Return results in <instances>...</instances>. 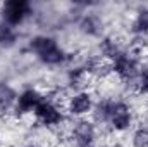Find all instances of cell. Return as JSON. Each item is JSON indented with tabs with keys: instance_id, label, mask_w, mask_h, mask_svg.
<instances>
[{
	"instance_id": "15",
	"label": "cell",
	"mask_w": 148,
	"mask_h": 147,
	"mask_svg": "<svg viewBox=\"0 0 148 147\" xmlns=\"http://www.w3.org/2000/svg\"><path fill=\"white\" fill-rule=\"evenodd\" d=\"M131 147H148V126L141 125L131 133Z\"/></svg>"
},
{
	"instance_id": "14",
	"label": "cell",
	"mask_w": 148,
	"mask_h": 147,
	"mask_svg": "<svg viewBox=\"0 0 148 147\" xmlns=\"http://www.w3.org/2000/svg\"><path fill=\"white\" fill-rule=\"evenodd\" d=\"M77 26H79V31L84 35H98L100 31V21L93 14H84Z\"/></svg>"
},
{
	"instance_id": "1",
	"label": "cell",
	"mask_w": 148,
	"mask_h": 147,
	"mask_svg": "<svg viewBox=\"0 0 148 147\" xmlns=\"http://www.w3.org/2000/svg\"><path fill=\"white\" fill-rule=\"evenodd\" d=\"M28 49L45 66H59V64L66 62V59H67L66 50L59 45V42L55 38L48 37V35L33 37L29 40V43H28Z\"/></svg>"
},
{
	"instance_id": "7",
	"label": "cell",
	"mask_w": 148,
	"mask_h": 147,
	"mask_svg": "<svg viewBox=\"0 0 148 147\" xmlns=\"http://www.w3.org/2000/svg\"><path fill=\"white\" fill-rule=\"evenodd\" d=\"M97 125L88 118L76 119L71 128V139L76 147H93L97 140Z\"/></svg>"
},
{
	"instance_id": "16",
	"label": "cell",
	"mask_w": 148,
	"mask_h": 147,
	"mask_svg": "<svg viewBox=\"0 0 148 147\" xmlns=\"http://www.w3.org/2000/svg\"><path fill=\"white\" fill-rule=\"evenodd\" d=\"M134 92L140 95H148V64H143L140 68V73L134 81Z\"/></svg>"
},
{
	"instance_id": "11",
	"label": "cell",
	"mask_w": 148,
	"mask_h": 147,
	"mask_svg": "<svg viewBox=\"0 0 148 147\" xmlns=\"http://www.w3.org/2000/svg\"><path fill=\"white\" fill-rule=\"evenodd\" d=\"M90 78L91 76L86 71L84 66H77V68L69 69V73H67V83H69L71 88H74V92H79V90H86L84 85H86V81Z\"/></svg>"
},
{
	"instance_id": "10",
	"label": "cell",
	"mask_w": 148,
	"mask_h": 147,
	"mask_svg": "<svg viewBox=\"0 0 148 147\" xmlns=\"http://www.w3.org/2000/svg\"><path fill=\"white\" fill-rule=\"evenodd\" d=\"M131 33L138 40L148 42V9H140L131 23Z\"/></svg>"
},
{
	"instance_id": "6",
	"label": "cell",
	"mask_w": 148,
	"mask_h": 147,
	"mask_svg": "<svg viewBox=\"0 0 148 147\" xmlns=\"http://www.w3.org/2000/svg\"><path fill=\"white\" fill-rule=\"evenodd\" d=\"M95 106V97L90 90H79L74 92L71 97H67L66 101V111L69 116H73L76 119L79 118H86L88 114H91Z\"/></svg>"
},
{
	"instance_id": "8",
	"label": "cell",
	"mask_w": 148,
	"mask_h": 147,
	"mask_svg": "<svg viewBox=\"0 0 148 147\" xmlns=\"http://www.w3.org/2000/svg\"><path fill=\"white\" fill-rule=\"evenodd\" d=\"M45 99V95L38 90V88H24L23 92H19L17 101L14 111L17 116H26V114H33L35 109L38 107V104Z\"/></svg>"
},
{
	"instance_id": "3",
	"label": "cell",
	"mask_w": 148,
	"mask_h": 147,
	"mask_svg": "<svg viewBox=\"0 0 148 147\" xmlns=\"http://www.w3.org/2000/svg\"><path fill=\"white\" fill-rule=\"evenodd\" d=\"M33 116H35V119H36L40 125H43V126H47V128L60 126V125L64 123V119H66L60 104H59L55 99H52V97H45V99L38 104V107L35 109Z\"/></svg>"
},
{
	"instance_id": "17",
	"label": "cell",
	"mask_w": 148,
	"mask_h": 147,
	"mask_svg": "<svg viewBox=\"0 0 148 147\" xmlns=\"http://www.w3.org/2000/svg\"><path fill=\"white\" fill-rule=\"evenodd\" d=\"M28 147H36V146H28Z\"/></svg>"
},
{
	"instance_id": "9",
	"label": "cell",
	"mask_w": 148,
	"mask_h": 147,
	"mask_svg": "<svg viewBox=\"0 0 148 147\" xmlns=\"http://www.w3.org/2000/svg\"><path fill=\"white\" fill-rule=\"evenodd\" d=\"M112 101L114 99H98V101H95V106H93V111H91V121L97 126H107L109 118H110Z\"/></svg>"
},
{
	"instance_id": "12",
	"label": "cell",
	"mask_w": 148,
	"mask_h": 147,
	"mask_svg": "<svg viewBox=\"0 0 148 147\" xmlns=\"http://www.w3.org/2000/svg\"><path fill=\"white\" fill-rule=\"evenodd\" d=\"M17 92L7 83V81H0V109L9 111L14 109L16 101H17Z\"/></svg>"
},
{
	"instance_id": "4",
	"label": "cell",
	"mask_w": 148,
	"mask_h": 147,
	"mask_svg": "<svg viewBox=\"0 0 148 147\" xmlns=\"http://www.w3.org/2000/svg\"><path fill=\"white\" fill-rule=\"evenodd\" d=\"M133 123H134V111H133V107L126 101L114 99L107 126L115 133H122V132H127L133 126Z\"/></svg>"
},
{
	"instance_id": "5",
	"label": "cell",
	"mask_w": 148,
	"mask_h": 147,
	"mask_svg": "<svg viewBox=\"0 0 148 147\" xmlns=\"http://www.w3.org/2000/svg\"><path fill=\"white\" fill-rule=\"evenodd\" d=\"M31 3L26 2V0H10V2H5L2 5V10H0V16H2V21L10 24L12 28L23 24L29 16H31Z\"/></svg>"
},
{
	"instance_id": "2",
	"label": "cell",
	"mask_w": 148,
	"mask_h": 147,
	"mask_svg": "<svg viewBox=\"0 0 148 147\" xmlns=\"http://www.w3.org/2000/svg\"><path fill=\"white\" fill-rule=\"evenodd\" d=\"M140 52L136 50H126L122 49L110 62V71L121 81H124L126 85H133L134 88V81H136V76L140 73V68H141V57L138 55Z\"/></svg>"
},
{
	"instance_id": "13",
	"label": "cell",
	"mask_w": 148,
	"mask_h": 147,
	"mask_svg": "<svg viewBox=\"0 0 148 147\" xmlns=\"http://www.w3.org/2000/svg\"><path fill=\"white\" fill-rule=\"evenodd\" d=\"M16 42H17V31H16V28H12L10 24L3 23L0 19V47L9 49V47H14Z\"/></svg>"
}]
</instances>
